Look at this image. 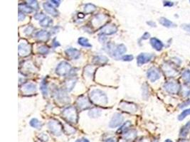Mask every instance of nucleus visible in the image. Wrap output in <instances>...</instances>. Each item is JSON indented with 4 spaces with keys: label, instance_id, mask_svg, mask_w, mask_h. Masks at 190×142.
Instances as JSON below:
<instances>
[{
    "label": "nucleus",
    "instance_id": "f257e3e1",
    "mask_svg": "<svg viewBox=\"0 0 190 142\" xmlns=\"http://www.w3.org/2000/svg\"><path fill=\"white\" fill-rule=\"evenodd\" d=\"M91 102L97 105H106L108 102L106 94L99 89H95L89 94Z\"/></svg>",
    "mask_w": 190,
    "mask_h": 142
},
{
    "label": "nucleus",
    "instance_id": "f03ea898",
    "mask_svg": "<svg viewBox=\"0 0 190 142\" xmlns=\"http://www.w3.org/2000/svg\"><path fill=\"white\" fill-rule=\"evenodd\" d=\"M62 114L63 118L67 121L68 122L75 124L78 122V113L76 109L73 106H69L66 107L63 110Z\"/></svg>",
    "mask_w": 190,
    "mask_h": 142
},
{
    "label": "nucleus",
    "instance_id": "7ed1b4c3",
    "mask_svg": "<svg viewBox=\"0 0 190 142\" xmlns=\"http://www.w3.org/2000/svg\"><path fill=\"white\" fill-rule=\"evenodd\" d=\"M48 127L52 134L56 136H60L62 134L63 127L62 124L56 120H51L48 123Z\"/></svg>",
    "mask_w": 190,
    "mask_h": 142
},
{
    "label": "nucleus",
    "instance_id": "20e7f679",
    "mask_svg": "<svg viewBox=\"0 0 190 142\" xmlns=\"http://www.w3.org/2000/svg\"><path fill=\"white\" fill-rule=\"evenodd\" d=\"M71 71V66L66 61L61 62L56 68V73L60 76L68 75Z\"/></svg>",
    "mask_w": 190,
    "mask_h": 142
},
{
    "label": "nucleus",
    "instance_id": "39448f33",
    "mask_svg": "<svg viewBox=\"0 0 190 142\" xmlns=\"http://www.w3.org/2000/svg\"><path fill=\"white\" fill-rule=\"evenodd\" d=\"M19 55L22 57H26L30 55L31 51V45L26 41H23L22 43H20L18 47Z\"/></svg>",
    "mask_w": 190,
    "mask_h": 142
},
{
    "label": "nucleus",
    "instance_id": "423d86ee",
    "mask_svg": "<svg viewBox=\"0 0 190 142\" xmlns=\"http://www.w3.org/2000/svg\"><path fill=\"white\" fill-rule=\"evenodd\" d=\"M162 70L167 77H173L178 74V70L169 63H164L162 65Z\"/></svg>",
    "mask_w": 190,
    "mask_h": 142
},
{
    "label": "nucleus",
    "instance_id": "0eeeda50",
    "mask_svg": "<svg viewBox=\"0 0 190 142\" xmlns=\"http://www.w3.org/2000/svg\"><path fill=\"white\" fill-rule=\"evenodd\" d=\"M180 88V85L175 81H169L164 85V89L165 91L169 94H173V95L178 93Z\"/></svg>",
    "mask_w": 190,
    "mask_h": 142
},
{
    "label": "nucleus",
    "instance_id": "6e6552de",
    "mask_svg": "<svg viewBox=\"0 0 190 142\" xmlns=\"http://www.w3.org/2000/svg\"><path fill=\"white\" fill-rule=\"evenodd\" d=\"M76 105L80 110H85V109L90 108L91 107V102L86 96H81L78 98Z\"/></svg>",
    "mask_w": 190,
    "mask_h": 142
},
{
    "label": "nucleus",
    "instance_id": "1a4fd4ad",
    "mask_svg": "<svg viewBox=\"0 0 190 142\" xmlns=\"http://www.w3.org/2000/svg\"><path fill=\"white\" fill-rule=\"evenodd\" d=\"M107 16L106 14H99L95 15L93 19L91 21V24L94 27H99L103 25L105 23L107 22Z\"/></svg>",
    "mask_w": 190,
    "mask_h": 142
},
{
    "label": "nucleus",
    "instance_id": "9d476101",
    "mask_svg": "<svg viewBox=\"0 0 190 142\" xmlns=\"http://www.w3.org/2000/svg\"><path fill=\"white\" fill-rule=\"evenodd\" d=\"M123 122V116L120 113H115L112 117L111 122L109 123L110 128H116L122 124Z\"/></svg>",
    "mask_w": 190,
    "mask_h": 142
},
{
    "label": "nucleus",
    "instance_id": "9b49d317",
    "mask_svg": "<svg viewBox=\"0 0 190 142\" xmlns=\"http://www.w3.org/2000/svg\"><path fill=\"white\" fill-rule=\"evenodd\" d=\"M153 57L152 54L151 53H142L139 54L137 57V65L139 66L143 65L144 64L148 63L151 60H152Z\"/></svg>",
    "mask_w": 190,
    "mask_h": 142
},
{
    "label": "nucleus",
    "instance_id": "f8f14e48",
    "mask_svg": "<svg viewBox=\"0 0 190 142\" xmlns=\"http://www.w3.org/2000/svg\"><path fill=\"white\" fill-rule=\"evenodd\" d=\"M147 77L151 82H155L160 78L161 75H160V72L157 68H151L148 70Z\"/></svg>",
    "mask_w": 190,
    "mask_h": 142
},
{
    "label": "nucleus",
    "instance_id": "ddd939ff",
    "mask_svg": "<svg viewBox=\"0 0 190 142\" xmlns=\"http://www.w3.org/2000/svg\"><path fill=\"white\" fill-rule=\"evenodd\" d=\"M120 108L128 113H135L137 110V107L135 104L128 102H122L120 104Z\"/></svg>",
    "mask_w": 190,
    "mask_h": 142
},
{
    "label": "nucleus",
    "instance_id": "4468645a",
    "mask_svg": "<svg viewBox=\"0 0 190 142\" xmlns=\"http://www.w3.org/2000/svg\"><path fill=\"white\" fill-rule=\"evenodd\" d=\"M118 31V28L115 25L109 24L106 26H103V28L100 30V34L103 35H113Z\"/></svg>",
    "mask_w": 190,
    "mask_h": 142
},
{
    "label": "nucleus",
    "instance_id": "2eb2a0df",
    "mask_svg": "<svg viewBox=\"0 0 190 142\" xmlns=\"http://www.w3.org/2000/svg\"><path fill=\"white\" fill-rule=\"evenodd\" d=\"M54 97L58 101L62 103H67L70 102V98L66 95L65 91L62 90H57L54 93Z\"/></svg>",
    "mask_w": 190,
    "mask_h": 142
},
{
    "label": "nucleus",
    "instance_id": "dca6fc26",
    "mask_svg": "<svg viewBox=\"0 0 190 142\" xmlns=\"http://www.w3.org/2000/svg\"><path fill=\"white\" fill-rule=\"evenodd\" d=\"M126 51V46L124 44L115 45V47L114 49V51L111 56L113 57V58H118V57L122 56Z\"/></svg>",
    "mask_w": 190,
    "mask_h": 142
},
{
    "label": "nucleus",
    "instance_id": "f3484780",
    "mask_svg": "<svg viewBox=\"0 0 190 142\" xmlns=\"http://www.w3.org/2000/svg\"><path fill=\"white\" fill-rule=\"evenodd\" d=\"M43 6L44 10L46 11L48 14H49L50 15L53 16V17H57V16L59 15V11H57L56 9L53 6V4L49 3V2L43 3Z\"/></svg>",
    "mask_w": 190,
    "mask_h": 142
},
{
    "label": "nucleus",
    "instance_id": "a211bd4d",
    "mask_svg": "<svg viewBox=\"0 0 190 142\" xmlns=\"http://www.w3.org/2000/svg\"><path fill=\"white\" fill-rule=\"evenodd\" d=\"M66 53L68 56V58L73 60H77L81 56V52L74 48H68L66 50Z\"/></svg>",
    "mask_w": 190,
    "mask_h": 142
},
{
    "label": "nucleus",
    "instance_id": "6ab92c4d",
    "mask_svg": "<svg viewBox=\"0 0 190 142\" xmlns=\"http://www.w3.org/2000/svg\"><path fill=\"white\" fill-rule=\"evenodd\" d=\"M36 90V87L34 83L29 82V83L25 84L24 85L22 86V93H24L26 95H30L34 93H35Z\"/></svg>",
    "mask_w": 190,
    "mask_h": 142
},
{
    "label": "nucleus",
    "instance_id": "aec40b11",
    "mask_svg": "<svg viewBox=\"0 0 190 142\" xmlns=\"http://www.w3.org/2000/svg\"><path fill=\"white\" fill-rule=\"evenodd\" d=\"M50 36H51V34H50L49 32L46 30L38 31L36 32L35 34V37L37 38V39L42 41H48L49 39Z\"/></svg>",
    "mask_w": 190,
    "mask_h": 142
},
{
    "label": "nucleus",
    "instance_id": "412c9836",
    "mask_svg": "<svg viewBox=\"0 0 190 142\" xmlns=\"http://www.w3.org/2000/svg\"><path fill=\"white\" fill-rule=\"evenodd\" d=\"M150 44L153 49H155L157 51H160L163 49V43L157 38H152L150 39Z\"/></svg>",
    "mask_w": 190,
    "mask_h": 142
},
{
    "label": "nucleus",
    "instance_id": "4be33fe9",
    "mask_svg": "<svg viewBox=\"0 0 190 142\" xmlns=\"http://www.w3.org/2000/svg\"><path fill=\"white\" fill-rule=\"evenodd\" d=\"M95 70V67L93 65H87L86 68H84V75L85 77H88V78L92 79L94 75Z\"/></svg>",
    "mask_w": 190,
    "mask_h": 142
},
{
    "label": "nucleus",
    "instance_id": "5701e85b",
    "mask_svg": "<svg viewBox=\"0 0 190 142\" xmlns=\"http://www.w3.org/2000/svg\"><path fill=\"white\" fill-rule=\"evenodd\" d=\"M77 80L74 77H70L65 82V89L67 91L70 92L74 89Z\"/></svg>",
    "mask_w": 190,
    "mask_h": 142
},
{
    "label": "nucleus",
    "instance_id": "b1692460",
    "mask_svg": "<svg viewBox=\"0 0 190 142\" xmlns=\"http://www.w3.org/2000/svg\"><path fill=\"white\" fill-rule=\"evenodd\" d=\"M159 22L160 23V24H162V26L164 27H167V28H172V27H175L176 24L175 23L171 22L170 20H169L168 19L164 17L160 18Z\"/></svg>",
    "mask_w": 190,
    "mask_h": 142
},
{
    "label": "nucleus",
    "instance_id": "393cba45",
    "mask_svg": "<svg viewBox=\"0 0 190 142\" xmlns=\"http://www.w3.org/2000/svg\"><path fill=\"white\" fill-rule=\"evenodd\" d=\"M108 61V58L105 56H97L93 58V63L95 65H103Z\"/></svg>",
    "mask_w": 190,
    "mask_h": 142
},
{
    "label": "nucleus",
    "instance_id": "a878e982",
    "mask_svg": "<svg viewBox=\"0 0 190 142\" xmlns=\"http://www.w3.org/2000/svg\"><path fill=\"white\" fill-rule=\"evenodd\" d=\"M190 131V121H189L184 127L182 128V129L180 130V136L182 138H185L188 135L189 132Z\"/></svg>",
    "mask_w": 190,
    "mask_h": 142
},
{
    "label": "nucleus",
    "instance_id": "bb28decb",
    "mask_svg": "<svg viewBox=\"0 0 190 142\" xmlns=\"http://www.w3.org/2000/svg\"><path fill=\"white\" fill-rule=\"evenodd\" d=\"M131 126H132L131 122H130V121H127V122H125L120 128H119L118 132L120 133V134H125V133H126L127 132L129 131L130 127H131Z\"/></svg>",
    "mask_w": 190,
    "mask_h": 142
},
{
    "label": "nucleus",
    "instance_id": "cd10ccee",
    "mask_svg": "<svg viewBox=\"0 0 190 142\" xmlns=\"http://www.w3.org/2000/svg\"><path fill=\"white\" fill-rule=\"evenodd\" d=\"M137 136V132L135 130H129V131L127 132L126 133L124 134V137L125 139L126 140H133L134 139H135Z\"/></svg>",
    "mask_w": 190,
    "mask_h": 142
},
{
    "label": "nucleus",
    "instance_id": "c85d7f7f",
    "mask_svg": "<svg viewBox=\"0 0 190 142\" xmlns=\"http://www.w3.org/2000/svg\"><path fill=\"white\" fill-rule=\"evenodd\" d=\"M102 114V111L99 109L97 108H93L92 109H91L90 111L88 112V116H90L91 118H98Z\"/></svg>",
    "mask_w": 190,
    "mask_h": 142
},
{
    "label": "nucleus",
    "instance_id": "c756f323",
    "mask_svg": "<svg viewBox=\"0 0 190 142\" xmlns=\"http://www.w3.org/2000/svg\"><path fill=\"white\" fill-rule=\"evenodd\" d=\"M53 24V22H52V19L51 18L46 17L45 18H43V19L40 21L39 22V24L42 27H49L51 25H52Z\"/></svg>",
    "mask_w": 190,
    "mask_h": 142
},
{
    "label": "nucleus",
    "instance_id": "7c9ffc66",
    "mask_svg": "<svg viewBox=\"0 0 190 142\" xmlns=\"http://www.w3.org/2000/svg\"><path fill=\"white\" fill-rule=\"evenodd\" d=\"M78 42H79V44L81 45V46L86 47V48H91L92 47V45L89 43L88 40L87 38L84 37H80L78 40Z\"/></svg>",
    "mask_w": 190,
    "mask_h": 142
},
{
    "label": "nucleus",
    "instance_id": "2f4dec72",
    "mask_svg": "<svg viewBox=\"0 0 190 142\" xmlns=\"http://www.w3.org/2000/svg\"><path fill=\"white\" fill-rule=\"evenodd\" d=\"M19 11H22L23 13H26L29 14L31 13L33 11V10L30 7V6L27 5V4H19Z\"/></svg>",
    "mask_w": 190,
    "mask_h": 142
},
{
    "label": "nucleus",
    "instance_id": "473e14b6",
    "mask_svg": "<svg viewBox=\"0 0 190 142\" xmlns=\"http://www.w3.org/2000/svg\"><path fill=\"white\" fill-rule=\"evenodd\" d=\"M97 7L93 4H87L84 6V12L85 14H91L96 10Z\"/></svg>",
    "mask_w": 190,
    "mask_h": 142
},
{
    "label": "nucleus",
    "instance_id": "72a5a7b5",
    "mask_svg": "<svg viewBox=\"0 0 190 142\" xmlns=\"http://www.w3.org/2000/svg\"><path fill=\"white\" fill-rule=\"evenodd\" d=\"M30 125L32 127L36 128V129H40L42 127V123L36 118L32 119V120L30 121Z\"/></svg>",
    "mask_w": 190,
    "mask_h": 142
},
{
    "label": "nucleus",
    "instance_id": "f704fd0d",
    "mask_svg": "<svg viewBox=\"0 0 190 142\" xmlns=\"http://www.w3.org/2000/svg\"><path fill=\"white\" fill-rule=\"evenodd\" d=\"M182 79L187 83H190V70H185L183 71Z\"/></svg>",
    "mask_w": 190,
    "mask_h": 142
},
{
    "label": "nucleus",
    "instance_id": "c9c22d12",
    "mask_svg": "<svg viewBox=\"0 0 190 142\" xmlns=\"http://www.w3.org/2000/svg\"><path fill=\"white\" fill-rule=\"evenodd\" d=\"M37 51L38 53L42 54V55H46V54H48L49 52V47L46 46V45H41V46H39L37 49Z\"/></svg>",
    "mask_w": 190,
    "mask_h": 142
},
{
    "label": "nucleus",
    "instance_id": "e433bc0d",
    "mask_svg": "<svg viewBox=\"0 0 190 142\" xmlns=\"http://www.w3.org/2000/svg\"><path fill=\"white\" fill-rule=\"evenodd\" d=\"M40 88H41V90H42V93L43 95L44 96H47L48 95V86H47L46 82L43 81L42 82V83H41Z\"/></svg>",
    "mask_w": 190,
    "mask_h": 142
},
{
    "label": "nucleus",
    "instance_id": "4c0bfd02",
    "mask_svg": "<svg viewBox=\"0 0 190 142\" xmlns=\"http://www.w3.org/2000/svg\"><path fill=\"white\" fill-rule=\"evenodd\" d=\"M63 129H64V131H65V132L67 134H74V133L75 132V131H76V130H75V129H74V127H71V126H70L69 124H66L65 126H64Z\"/></svg>",
    "mask_w": 190,
    "mask_h": 142
},
{
    "label": "nucleus",
    "instance_id": "58836bf2",
    "mask_svg": "<svg viewBox=\"0 0 190 142\" xmlns=\"http://www.w3.org/2000/svg\"><path fill=\"white\" fill-rule=\"evenodd\" d=\"M27 5L30 6L32 10H35L36 11L38 10V9H39V5H38V2L36 1H28Z\"/></svg>",
    "mask_w": 190,
    "mask_h": 142
},
{
    "label": "nucleus",
    "instance_id": "ea45409f",
    "mask_svg": "<svg viewBox=\"0 0 190 142\" xmlns=\"http://www.w3.org/2000/svg\"><path fill=\"white\" fill-rule=\"evenodd\" d=\"M188 115H190V108L185 109L181 113L179 116H178V120L182 121L187 117Z\"/></svg>",
    "mask_w": 190,
    "mask_h": 142
},
{
    "label": "nucleus",
    "instance_id": "a19ab883",
    "mask_svg": "<svg viewBox=\"0 0 190 142\" xmlns=\"http://www.w3.org/2000/svg\"><path fill=\"white\" fill-rule=\"evenodd\" d=\"M143 97L145 99H148L149 97V92H148V87L146 84H144L143 86Z\"/></svg>",
    "mask_w": 190,
    "mask_h": 142
},
{
    "label": "nucleus",
    "instance_id": "79ce46f5",
    "mask_svg": "<svg viewBox=\"0 0 190 142\" xmlns=\"http://www.w3.org/2000/svg\"><path fill=\"white\" fill-rule=\"evenodd\" d=\"M34 28L33 26H29L24 29V33L26 36H30L31 34L34 32Z\"/></svg>",
    "mask_w": 190,
    "mask_h": 142
},
{
    "label": "nucleus",
    "instance_id": "37998d69",
    "mask_svg": "<svg viewBox=\"0 0 190 142\" xmlns=\"http://www.w3.org/2000/svg\"><path fill=\"white\" fill-rule=\"evenodd\" d=\"M182 95L183 97H189L190 95V88L188 87H184L182 91Z\"/></svg>",
    "mask_w": 190,
    "mask_h": 142
},
{
    "label": "nucleus",
    "instance_id": "c03bdc74",
    "mask_svg": "<svg viewBox=\"0 0 190 142\" xmlns=\"http://www.w3.org/2000/svg\"><path fill=\"white\" fill-rule=\"evenodd\" d=\"M133 56L132 55H125V56H123L121 59L123 61H131L133 60Z\"/></svg>",
    "mask_w": 190,
    "mask_h": 142
},
{
    "label": "nucleus",
    "instance_id": "a18cd8bd",
    "mask_svg": "<svg viewBox=\"0 0 190 142\" xmlns=\"http://www.w3.org/2000/svg\"><path fill=\"white\" fill-rule=\"evenodd\" d=\"M34 19H36V20H39V21H42L43 18L46 17V16L43 14V13H38V14H36L35 15H34Z\"/></svg>",
    "mask_w": 190,
    "mask_h": 142
},
{
    "label": "nucleus",
    "instance_id": "49530a36",
    "mask_svg": "<svg viewBox=\"0 0 190 142\" xmlns=\"http://www.w3.org/2000/svg\"><path fill=\"white\" fill-rule=\"evenodd\" d=\"M190 105V100H187L185 102H182V104H180L179 107H180V109H182V108H184V107H185L188 106V105Z\"/></svg>",
    "mask_w": 190,
    "mask_h": 142
},
{
    "label": "nucleus",
    "instance_id": "de8ad7c7",
    "mask_svg": "<svg viewBox=\"0 0 190 142\" xmlns=\"http://www.w3.org/2000/svg\"><path fill=\"white\" fill-rule=\"evenodd\" d=\"M18 17H19V22H22V21H24L25 19V18H26V15H25L24 13H23L22 11H19V15H18Z\"/></svg>",
    "mask_w": 190,
    "mask_h": 142
},
{
    "label": "nucleus",
    "instance_id": "09e8293b",
    "mask_svg": "<svg viewBox=\"0 0 190 142\" xmlns=\"http://www.w3.org/2000/svg\"><path fill=\"white\" fill-rule=\"evenodd\" d=\"M182 28L184 29V31H186L187 32H189V33H190V24H182Z\"/></svg>",
    "mask_w": 190,
    "mask_h": 142
},
{
    "label": "nucleus",
    "instance_id": "8fccbe9b",
    "mask_svg": "<svg viewBox=\"0 0 190 142\" xmlns=\"http://www.w3.org/2000/svg\"><path fill=\"white\" fill-rule=\"evenodd\" d=\"M98 40H99L100 43H105V41L107 40V38L105 36V35H103V34H100Z\"/></svg>",
    "mask_w": 190,
    "mask_h": 142
},
{
    "label": "nucleus",
    "instance_id": "3c124183",
    "mask_svg": "<svg viewBox=\"0 0 190 142\" xmlns=\"http://www.w3.org/2000/svg\"><path fill=\"white\" fill-rule=\"evenodd\" d=\"M150 37V34H149L148 32H145V33L143 35V36H142L140 40H147Z\"/></svg>",
    "mask_w": 190,
    "mask_h": 142
},
{
    "label": "nucleus",
    "instance_id": "603ef678",
    "mask_svg": "<svg viewBox=\"0 0 190 142\" xmlns=\"http://www.w3.org/2000/svg\"><path fill=\"white\" fill-rule=\"evenodd\" d=\"M40 139H42V140H43V141H48V140H49V137H48V136L46 134H41V136H40Z\"/></svg>",
    "mask_w": 190,
    "mask_h": 142
},
{
    "label": "nucleus",
    "instance_id": "864d4df0",
    "mask_svg": "<svg viewBox=\"0 0 190 142\" xmlns=\"http://www.w3.org/2000/svg\"><path fill=\"white\" fill-rule=\"evenodd\" d=\"M173 5H174V3L172 2H169V1L164 2V6H172Z\"/></svg>",
    "mask_w": 190,
    "mask_h": 142
},
{
    "label": "nucleus",
    "instance_id": "5fc2aeb1",
    "mask_svg": "<svg viewBox=\"0 0 190 142\" xmlns=\"http://www.w3.org/2000/svg\"><path fill=\"white\" fill-rule=\"evenodd\" d=\"M50 2H51V4H54L56 6H59V4H60L61 1H54V0H52V1H51Z\"/></svg>",
    "mask_w": 190,
    "mask_h": 142
},
{
    "label": "nucleus",
    "instance_id": "6e6d98bb",
    "mask_svg": "<svg viewBox=\"0 0 190 142\" xmlns=\"http://www.w3.org/2000/svg\"><path fill=\"white\" fill-rule=\"evenodd\" d=\"M147 24L149 26H152V27H156V24L154 22H152V21H150V22H148Z\"/></svg>",
    "mask_w": 190,
    "mask_h": 142
},
{
    "label": "nucleus",
    "instance_id": "4d7b16f0",
    "mask_svg": "<svg viewBox=\"0 0 190 142\" xmlns=\"http://www.w3.org/2000/svg\"><path fill=\"white\" fill-rule=\"evenodd\" d=\"M138 142H150V140L148 138H142Z\"/></svg>",
    "mask_w": 190,
    "mask_h": 142
},
{
    "label": "nucleus",
    "instance_id": "13d9d810",
    "mask_svg": "<svg viewBox=\"0 0 190 142\" xmlns=\"http://www.w3.org/2000/svg\"><path fill=\"white\" fill-rule=\"evenodd\" d=\"M106 142H117V141H116V139L114 138H108L106 141Z\"/></svg>",
    "mask_w": 190,
    "mask_h": 142
},
{
    "label": "nucleus",
    "instance_id": "bf43d9fd",
    "mask_svg": "<svg viewBox=\"0 0 190 142\" xmlns=\"http://www.w3.org/2000/svg\"><path fill=\"white\" fill-rule=\"evenodd\" d=\"M54 46V47H57V46H60V43H59L58 41H54V43H53Z\"/></svg>",
    "mask_w": 190,
    "mask_h": 142
},
{
    "label": "nucleus",
    "instance_id": "052dcab7",
    "mask_svg": "<svg viewBox=\"0 0 190 142\" xmlns=\"http://www.w3.org/2000/svg\"><path fill=\"white\" fill-rule=\"evenodd\" d=\"M164 142H173L171 140V139H166L165 141H164Z\"/></svg>",
    "mask_w": 190,
    "mask_h": 142
},
{
    "label": "nucleus",
    "instance_id": "680f3d73",
    "mask_svg": "<svg viewBox=\"0 0 190 142\" xmlns=\"http://www.w3.org/2000/svg\"><path fill=\"white\" fill-rule=\"evenodd\" d=\"M82 142H90L87 139H84L83 140H82Z\"/></svg>",
    "mask_w": 190,
    "mask_h": 142
},
{
    "label": "nucleus",
    "instance_id": "e2e57ef3",
    "mask_svg": "<svg viewBox=\"0 0 190 142\" xmlns=\"http://www.w3.org/2000/svg\"><path fill=\"white\" fill-rule=\"evenodd\" d=\"M178 142H188V141L186 140H184V139H182V140H180Z\"/></svg>",
    "mask_w": 190,
    "mask_h": 142
},
{
    "label": "nucleus",
    "instance_id": "0e129e2a",
    "mask_svg": "<svg viewBox=\"0 0 190 142\" xmlns=\"http://www.w3.org/2000/svg\"><path fill=\"white\" fill-rule=\"evenodd\" d=\"M75 142H82V139H78V140L75 141Z\"/></svg>",
    "mask_w": 190,
    "mask_h": 142
},
{
    "label": "nucleus",
    "instance_id": "69168bd1",
    "mask_svg": "<svg viewBox=\"0 0 190 142\" xmlns=\"http://www.w3.org/2000/svg\"><path fill=\"white\" fill-rule=\"evenodd\" d=\"M154 142H158V141H157V140H156V141H154Z\"/></svg>",
    "mask_w": 190,
    "mask_h": 142
},
{
    "label": "nucleus",
    "instance_id": "338daca9",
    "mask_svg": "<svg viewBox=\"0 0 190 142\" xmlns=\"http://www.w3.org/2000/svg\"><path fill=\"white\" fill-rule=\"evenodd\" d=\"M122 142H126V141H122Z\"/></svg>",
    "mask_w": 190,
    "mask_h": 142
}]
</instances>
